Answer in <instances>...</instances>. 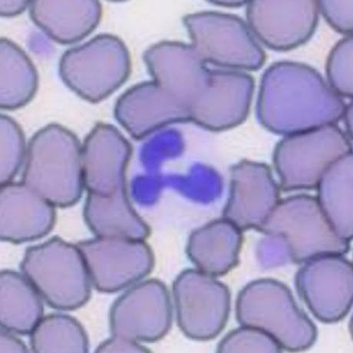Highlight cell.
I'll use <instances>...</instances> for the list:
<instances>
[{
  "label": "cell",
  "instance_id": "obj_1",
  "mask_svg": "<svg viewBox=\"0 0 353 353\" xmlns=\"http://www.w3.org/2000/svg\"><path fill=\"white\" fill-rule=\"evenodd\" d=\"M23 183L54 207L74 205L85 188L76 135L57 124L34 134L27 148Z\"/></svg>",
  "mask_w": 353,
  "mask_h": 353
},
{
  "label": "cell",
  "instance_id": "obj_2",
  "mask_svg": "<svg viewBox=\"0 0 353 353\" xmlns=\"http://www.w3.org/2000/svg\"><path fill=\"white\" fill-rule=\"evenodd\" d=\"M236 313L241 325L267 332L283 350L303 351L316 341V325L280 281L267 278L248 283L237 297Z\"/></svg>",
  "mask_w": 353,
  "mask_h": 353
},
{
  "label": "cell",
  "instance_id": "obj_3",
  "mask_svg": "<svg viewBox=\"0 0 353 353\" xmlns=\"http://www.w3.org/2000/svg\"><path fill=\"white\" fill-rule=\"evenodd\" d=\"M21 270L52 308L74 310L90 300L92 281L84 258L77 245L59 237L27 250Z\"/></svg>",
  "mask_w": 353,
  "mask_h": 353
},
{
  "label": "cell",
  "instance_id": "obj_4",
  "mask_svg": "<svg viewBox=\"0 0 353 353\" xmlns=\"http://www.w3.org/2000/svg\"><path fill=\"white\" fill-rule=\"evenodd\" d=\"M260 232L281 239L296 263L323 255L344 256L350 249V242L336 232L317 199L307 194L280 201Z\"/></svg>",
  "mask_w": 353,
  "mask_h": 353
},
{
  "label": "cell",
  "instance_id": "obj_5",
  "mask_svg": "<svg viewBox=\"0 0 353 353\" xmlns=\"http://www.w3.org/2000/svg\"><path fill=\"white\" fill-rule=\"evenodd\" d=\"M130 72L131 59L126 46L108 34L67 50L59 63L60 77L65 84L94 103L117 91Z\"/></svg>",
  "mask_w": 353,
  "mask_h": 353
},
{
  "label": "cell",
  "instance_id": "obj_6",
  "mask_svg": "<svg viewBox=\"0 0 353 353\" xmlns=\"http://www.w3.org/2000/svg\"><path fill=\"white\" fill-rule=\"evenodd\" d=\"M350 152V138L334 124L289 134L277 146L274 159L282 189L316 188L330 167Z\"/></svg>",
  "mask_w": 353,
  "mask_h": 353
},
{
  "label": "cell",
  "instance_id": "obj_7",
  "mask_svg": "<svg viewBox=\"0 0 353 353\" xmlns=\"http://www.w3.org/2000/svg\"><path fill=\"white\" fill-rule=\"evenodd\" d=\"M176 320L190 339L206 341L225 329L232 305L225 284L199 270H186L173 284Z\"/></svg>",
  "mask_w": 353,
  "mask_h": 353
},
{
  "label": "cell",
  "instance_id": "obj_8",
  "mask_svg": "<svg viewBox=\"0 0 353 353\" xmlns=\"http://www.w3.org/2000/svg\"><path fill=\"white\" fill-rule=\"evenodd\" d=\"M84 258L93 286L114 293L152 272L154 259L145 241L97 237L77 244Z\"/></svg>",
  "mask_w": 353,
  "mask_h": 353
},
{
  "label": "cell",
  "instance_id": "obj_9",
  "mask_svg": "<svg viewBox=\"0 0 353 353\" xmlns=\"http://www.w3.org/2000/svg\"><path fill=\"white\" fill-rule=\"evenodd\" d=\"M299 295L319 321L335 323L353 302V265L343 255H323L305 262L296 278Z\"/></svg>",
  "mask_w": 353,
  "mask_h": 353
},
{
  "label": "cell",
  "instance_id": "obj_10",
  "mask_svg": "<svg viewBox=\"0 0 353 353\" xmlns=\"http://www.w3.org/2000/svg\"><path fill=\"white\" fill-rule=\"evenodd\" d=\"M185 23L194 48L203 62L236 69L253 70L261 65L259 47L239 19L203 12L188 16Z\"/></svg>",
  "mask_w": 353,
  "mask_h": 353
},
{
  "label": "cell",
  "instance_id": "obj_11",
  "mask_svg": "<svg viewBox=\"0 0 353 353\" xmlns=\"http://www.w3.org/2000/svg\"><path fill=\"white\" fill-rule=\"evenodd\" d=\"M172 307L165 285L157 280L129 289L110 311L112 335L141 343L164 337L171 327Z\"/></svg>",
  "mask_w": 353,
  "mask_h": 353
},
{
  "label": "cell",
  "instance_id": "obj_12",
  "mask_svg": "<svg viewBox=\"0 0 353 353\" xmlns=\"http://www.w3.org/2000/svg\"><path fill=\"white\" fill-rule=\"evenodd\" d=\"M280 194V187L267 165L243 161L232 169L223 219L242 232L260 230L281 201Z\"/></svg>",
  "mask_w": 353,
  "mask_h": 353
},
{
  "label": "cell",
  "instance_id": "obj_13",
  "mask_svg": "<svg viewBox=\"0 0 353 353\" xmlns=\"http://www.w3.org/2000/svg\"><path fill=\"white\" fill-rule=\"evenodd\" d=\"M132 146L114 126L99 123L81 146L85 189L88 194L110 196L126 187L125 171Z\"/></svg>",
  "mask_w": 353,
  "mask_h": 353
},
{
  "label": "cell",
  "instance_id": "obj_14",
  "mask_svg": "<svg viewBox=\"0 0 353 353\" xmlns=\"http://www.w3.org/2000/svg\"><path fill=\"white\" fill-rule=\"evenodd\" d=\"M253 81L236 72H210L208 81L192 108L191 121L213 131L225 130L245 119Z\"/></svg>",
  "mask_w": 353,
  "mask_h": 353
},
{
  "label": "cell",
  "instance_id": "obj_15",
  "mask_svg": "<svg viewBox=\"0 0 353 353\" xmlns=\"http://www.w3.org/2000/svg\"><path fill=\"white\" fill-rule=\"evenodd\" d=\"M115 118L137 139L176 122L191 121V112L154 81L133 86L119 98Z\"/></svg>",
  "mask_w": 353,
  "mask_h": 353
},
{
  "label": "cell",
  "instance_id": "obj_16",
  "mask_svg": "<svg viewBox=\"0 0 353 353\" xmlns=\"http://www.w3.org/2000/svg\"><path fill=\"white\" fill-rule=\"evenodd\" d=\"M144 60L154 80L169 88L191 112L210 72L194 47L161 42L146 50Z\"/></svg>",
  "mask_w": 353,
  "mask_h": 353
},
{
  "label": "cell",
  "instance_id": "obj_17",
  "mask_svg": "<svg viewBox=\"0 0 353 353\" xmlns=\"http://www.w3.org/2000/svg\"><path fill=\"white\" fill-rule=\"evenodd\" d=\"M23 183L9 182L0 188V237L21 243L48 234L55 225L56 210Z\"/></svg>",
  "mask_w": 353,
  "mask_h": 353
},
{
  "label": "cell",
  "instance_id": "obj_18",
  "mask_svg": "<svg viewBox=\"0 0 353 353\" xmlns=\"http://www.w3.org/2000/svg\"><path fill=\"white\" fill-rule=\"evenodd\" d=\"M30 17L57 43L72 44L97 28L103 8L94 0H36L30 5Z\"/></svg>",
  "mask_w": 353,
  "mask_h": 353
},
{
  "label": "cell",
  "instance_id": "obj_19",
  "mask_svg": "<svg viewBox=\"0 0 353 353\" xmlns=\"http://www.w3.org/2000/svg\"><path fill=\"white\" fill-rule=\"evenodd\" d=\"M242 243V230L223 219L194 230L189 237L187 254L202 272L222 276L239 263Z\"/></svg>",
  "mask_w": 353,
  "mask_h": 353
},
{
  "label": "cell",
  "instance_id": "obj_20",
  "mask_svg": "<svg viewBox=\"0 0 353 353\" xmlns=\"http://www.w3.org/2000/svg\"><path fill=\"white\" fill-rule=\"evenodd\" d=\"M84 216L97 237L145 241L150 234L147 223L129 202L126 187L110 196L88 194Z\"/></svg>",
  "mask_w": 353,
  "mask_h": 353
},
{
  "label": "cell",
  "instance_id": "obj_21",
  "mask_svg": "<svg viewBox=\"0 0 353 353\" xmlns=\"http://www.w3.org/2000/svg\"><path fill=\"white\" fill-rule=\"evenodd\" d=\"M43 298L23 274H0V325L13 334H30L43 317Z\"/></svg>",
  "mask_w": 353,
  "mask_h": 353
},
{
  "label": "cell",
  "instance_id": "obj_22",
  "mask_svg": "<svg viewBox=\"0 0 353 353\" xmlns=\"http://www.w3.org/2000/svg\"><path fill=\"white\" fill-rule=\"evenodd\" d=\"M352 153L332 164L316 187L317 200L325 215L342 239L353 236Z\"/></svg>",
  "mask_w": 353,
  "mask_h": 353
},
{
  "label": "cell",
  "instance_id": "obj_23",
  "mask_svg": "<svg viewBox=\"0 0 353 353\" xmlns=\"http://www.w3.org/2000/svg\"><path fill=\"white\" fill-rule=\"evenodd\" d=\"M0 107L14 110L30 101L35 96L39 77L30 57L8 39L0 41Z\"/></svg>",
  "mask_w": 353,
  "mask_h": 353
},
{
  "label": "cell",
  "instance_id": "obj_24",
  "mask_svg": "<svg viewBox=\"0 0 353 353\" xmlns=\"http://www.w3.org/2000/svg\"><path fill=\"white\" fill-rule=\"evenodd\" d=\"M31 347L36 353H85L88 339L76 319L63 314L43 317L32 331Z\"/></svg>",
  "mask_w": 353,
  "mask_h": 353
},
{
  "label": "cell",
  "instance_id": "obj_25",
  "mask_svg": "<svg viewBox=\"0 0 353 353\" xmlns=\"http://www.w3.org/2000/svg\"><path fill=\"white\" fill-rule=\"evenodd\" d=\"M27 149L23 132L17 122L0 117V184L11 182L26 159Z\"/></svg>",
  "mask_w": 353,
  "mask_h": 353
},
{
  "label": "cell",
  "instance_id": "obj_26",
  "mask_svg": "<svg viewBox=\"0 0 353 353\" xmlns=\"http://www.w3.org/2000/svg\"><path fill=\"white\" fill-rule=\"evenodd\" d=\"M283 349L267 332L254 327H242L223 338L217 348L222 353L281 352Z\"/></svg>",
  "mask_w": 353,
  "mask_h": 353
},
{
  "label": "cell",
  "instance_id": "obj_27",
  "mask_svg": "<svg viewBox=\"0 0 353 353\" xmlns=\"http://www.w3.org/2000/svg\"><path fill=\"white\" fill-rule=\"evenodd\" d=\"M97 352H149L144 346L138 342L125 338L113 336L108 341L101 343L97 350Z\"/></svg>",
  "mask_w": 353,
  "mask_h": 353
},
{
  "label": "cell",
  "instance_id": "obj_28",
  "mask_svg": "<svg viewBox=\"0 0 353 353\" xmlns=\"http://www.w3.org/2000/svg\"><path fill=\"white\" fill-rule=\"evenodd\" d=\"M12 334L13 332L1 328V331H0V339H1L0 352H28L29 351L27 350L26 345Z\"/></svg>",
  "mask_w": 353,
  "mask_h": 353
},
{
  "label": "cell",
  "instance_id": "obj_29",
  "mask_svg": "<svg viewBox=\"0 0 353 353\" xmlns=\"http://www.w3.org/2000/svg\"><path fill=\"white\" fill-rule=\"evenodd\" d=\"M31 2L19 1V0H1L0 1V14L3 17H14L20 14L30 6Z\"/></svg>",
  "mask_w": 353,
  "mask_h": 353
},
{
  "label": "cell",
  "instance_id": "obj_30",
  "mask_svg": "<svg viewBox=\"0 0 353 353\" xmlns=\"http://www.w3.org/2000/svg\"><path fill=\"white\" fill-rule=\"evenodd\" d=\"M343 117H344L346 129H347V137H352V104L345 108Z\"/></svg>",
  "mask_w": 353,
  "mask_h": 353
}]
</instances>
